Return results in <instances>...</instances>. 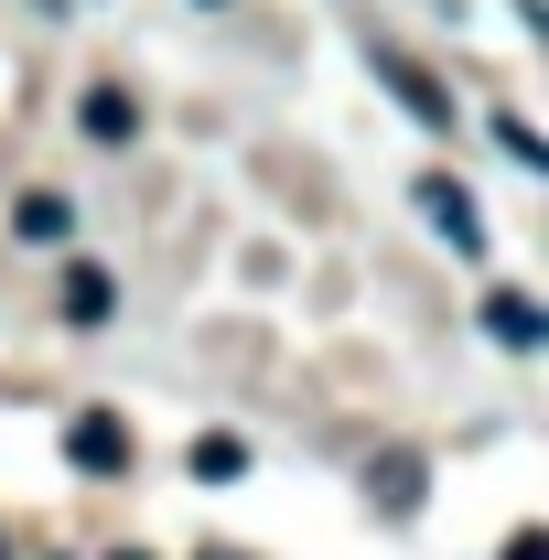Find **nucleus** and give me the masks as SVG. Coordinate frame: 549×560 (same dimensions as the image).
I'll return each mask as SVG.
<instances>
[{"label":"nucleus","instance_id":"14","mask_svg":"<svg viewBox=\"0 0 549 560\" xmlns=\"http://www.w3.org/2000/svg\"><path fill=\"white\" fill-rule=\"evenodd\" d=\"M0 560H11V550H0Z\"/></svg>","mask_w":549,"mask_h":560},{"label":"nucleus","instance_id":"3","mask_svg":"<svg viewBox=\"0 0 549 560\" xmlns=\"http://www.w3.org/2000/svg\"><path fill=\"white\" fill-rule=\"evenodd\" d=\"M377 86H388V97L410 108L420 130H453V97H442V75H420L410 55H388V44H377Z\"/></svg>","mask_w":549,"mask_h":560},{"label":"nucleus","instance_id":"7","mask_svg":"<svg viewBox=\"0 0 549 560\" xmlns=\"http://www.w3.org/2000/svg\"><path fill=\"white\" fill-rule=\"evenodd\" d=\"M11 226H22L33 248H66V237H75V206H66V195H22V206H11Z\"/></svg>","mask_w":549,"mask_h":560},{"label":"nucleus","instance_id":"2","mask_svg":"<svg viewBox=\"0 0 549 560\" xmlns=\"http://www.w3.org/2000/svg\"><path fill=\"white\" fill-rule=\"evenodd\" d=\"M66 464H75V475H130V420H119V410H86L66 431Z\"/></svg>","mask_w":549,"mask_h":560},{"label":"nucleus","instance_id":"12","mask_svg":"<svg viewBox=\"0 0 549 560\" xmlns=\"http://www.w3.org/2000/svg\"><path fill=\"white\" fill-rule=\"evenodd\" d=\"M195 560H237V550H195Z\"/></svg>","mask_w":549,"mask_h":560},{"label":"nucleus","instance_id":"4","mask_svg":"<svg viewBox=\"0 0 549 560\" xmlns=\"http://www.w3.org/2000/svg\"><path fill=\"white\" fill-rule=\"evenodd\" d=\"M75 130L97 140V151H130L140 140V97L130 86H86V97H75Z\"/></svg>","mask_w":549,"mask_h":560},{"label":"nucleus","instance_id":"11","mask_svg":"<svg viewBox=\"0 0 549 560\" xmlns=\"http://www.w3.org/2000/svg\"><path fill=\"white\" fill-rule=\"evenodd\" d=\"M495 560H549V528H517V539H506Z\"/></svg>","mask_w":549,"mask_h":560},{"label":"nucleus","instance_id":"13","mask_svg":"<svg viewBox=\"0 0 549 560\" xmlns=\"http://www.w3.org/2000/svg\"><path fill=\"white\" fill-rule=\"evenodd\" d=\"M108 560H151V550H108Z\"/></svg>","mask_w":549,"mask_h":560},{"label":"nucleus","instance_id":"8","mask_svg":"<svg viewBox=\"0 0 549 560\" xmlns=\"http://www.w3.org/2000/svg\"><path fill=\"white\" fill-rule=\"evenodd\" d=\"M108 302H119V280L97 270V259H75L66 270V324H108Z\"/></svg>","mask_w":549,"mask_h":560},{"label":"nucleus","instance_id":"5","mask_svg":"<svg viewBox=\"0 0 549 560\" xmlns=\"http://www.w3.org/2000/svg\"><path fill=\"white\" fill-rule=\"evenodd\" d=\"M484 335H495L506 355H539L549 346V313L528 302V291H484Z\"/></svg>","mask_w":549,"mask_h":560},{"label":"nucleus","instance_id":"1","mask_svg":"<svg viewBox=\"0 0 549 560\" xmlns=\"http://www.w3.org/2000/svg\"><path fill=\"white\" fill-rule=\"evenodd\" d=\"M420 215L442 226V248H464V259H484V215H475V195H464L453 173H420Z\"/></svg>","mask_w":549,"mask_h":560},{"label":"nucleus","instance_id":"9","mask_svg":"<svg viewBox=\"0 0 549 560\" xmlns=\"http://www.w3.org/2000/svg\"><path fill=\"white\" fill-rule=\"evenodd\" d=\"M237 464H248V442H237V431H206V442H195V486H226V475H237Z\"/></svg>","mask_w":549,"mask_h":560},{"label":"nucleus","instance_id":"6","mask_svg":"<svg viewBox=\"0 0 549 560\" xmlns=\"http://www.w3.org/2000/svg\"><path fill=\"white\" fill-rule=\"evenodd\" d=\"M366 495H377L388 517H420V495H431V464H420V453H377V464H366Z\"/></svg>","mask_w":549,"mask_h":560},{"label":"nucleus","instance_id":"10","mask_svg":"<svg viewBox=\"0 0 549 560\" xmlns=\"http://www.w3.org/2000/svg\"><path fill=\"white\" fill-rule=\"evenodd\" d=\"M495 140H506V151H517V162H528V173H539V162H549V140L528 130V119H495Z\"/></svg>","mask_w":549,"mask_h":560}]
</instances>
